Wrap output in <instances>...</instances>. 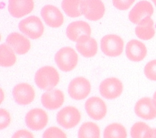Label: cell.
Listing matches in <instances>:
<instances>
[{
    "mask_svg": "<svg viewBox=\"0 0 156 138\" xmlns=\"http://www.w3.org/2000/svg\"><path fill=\"white\" fill-rule=\"evenodd\" d=\"M60 82V75L56 69L51 66H45L38 69L35 75L37 86L43 90H51Z\"/></svg>",
    "mask_w": 156,
    "mask_h": 138,
    "instance_id": "cell-1",
    "label": "cell"
},
{
    "mask_svg": "<svg viewBox=\"0 0 156 138\" xmlns=\"http://www.w3.org/2000/svg\"><path fill=\"white\" fill-rule=\"evenodd\" d=\"M55 61L62 71L68 72L75 69L78 62V55L75 50L69 46L58 51L55 56Z\"/></svg>",
    "mask_w": 156,
    "mask_h": 138,
    "instance_id": "cell-2",
    "label": "cell"
},
{
    "mask_svg": "<svg viewBox=\"0 0 156 138\" xmlns=\"http://www.w3.org/2000/svg\"><path fill=\"white\" fill-rule=\"evenodd\" d=\"M19 29L22 33L32 39L41 38L45 30L40 18L35 15L23 19L19 24Z\"/></svg>",
    "mask_w": 156,
    "mask_h": 138,
    "instance_id": "cell-3",
    "label": "cell"
},
{
    "mask_svg": "<svg viewBox=\"0 0 156 138\" xmlns=\"http://www.w3.org/2000/svg\"><path fill=\"white\" fill-rule=\"evenodd\" d=\"M101 50L109 57L120 56L124 49V42L119 35L110 34L104 36L101 42Z\"/></svg>",
    "mask_w": 156,
    "mask_h": 138,
    "instance_id": "cell-4",
    "label": "cell"
},
{
    "mask_svg": "<svg viewBox=\"0 0 156 138\" xmlns=\"http://www.w3.org/2000/svg\"><path fill=\"white\" fill-rule=\"evenodd\" d=\"M81 115L78 109L73 106H67L60 110L56 115V120L65 129H71L80 123Z\"/></svg>",
    "mask_w": 156,
    "mask_h": 138,
    "instance_id": "cell-5",
    "label": "cell"
},
{
    "mask_svg": "<svg viewBox=\"0 0 156 138\" xmlns=\"http://www.w3.org/2000/svg\"><path fill=\"white\" fill-rule=\"evenodd\" d=\"M82 14L91 21L102 19L105 14V5L101 0H81L80 6Z\"/></svg>",
    "mask_w": 156,
    "mask_h": 138,
    "instance_id": "cell-6",
    "label": "cell"
},
{
    "mask_svg": "<svg viewBox=\"0 0 156 138\" xmlns=\"http://www.w3.org/2000/svg\"><path fill=\"white\" fill-rule=\"evenodd\" d=\"M91 85L84 77L79 76L71 80L68 86V93L74 100L80 101L86 99L90 93Z\"/></svg>",
    "mask_w": 156,
    "mask_h": 138,
    "instance_id": "cell-7",
    "label": "cell"
},
{
    "mask_svg": "<svg viewBox=\"0 0 156 138\" xmlns=\"http://www.w3.org/2000/svg\"><path fill=\"white\" fill-rule=\"evenodd\" d=\"M154 14L152 5L148 1L143 0L136 4L129 13V21L136 25H140Z\"/></svg>",
    "mask_w": 156,
    "mask_h": 138,
    "instance_id": "cell-8",
    "label": "cell"
},
{
    "mask_svg": "<svg viewBox=\"0 0 156 138\" xmlns=\"http://www.w3.org/2000/svg\"><path fill=\"white\" fill-rule=\"evenodd\" d=\"M123 90V85L119 78L111 77L104 80L100 85L99 91L102 97L107 99L119 97Z\"/></svg>",
    "mask_w": 156,
    "mask_h": 138,
    "instance_id": "cell-9",
    "label": "cell"
},
{
    "mask_svg": "<svg viewBox=\"0 0 156 138\" xmlns=\"http://www.w3.org/2000/svg\"><path fill=\"white\" fill-rule=\"evenodd\" d=\"M48 122V115L42 109H33L28 112L26 116L27 126L34 131H39L44 129L47 125Z\"/></svg>",
    "mask_w": 156,
    "mask_h": 138,
    "instance_id": "cell-10",
    "label": "cell"
},
{
    "mask_svg": "<svg viewBox=\"0 0 156 138\" xmlns=\"http://www.w3.org/2000/svg\"><path fill=\"white\" fill-rule=\"evenodd\" d=\"M85 108L88 115L95 120H100L105 116L107 112L105 103L99 97H91L87 100Z\"/></svg>",
    "mask_w": 156,
    "mask_h": 138,
    "instance_id": "cell-11",
    "label": "cell"
},
{
    "mask_svg": "<svg viewBox=\"0 0 156 138\" xmlns=\"http://www.w3.org/2000/svg\"><path fill=\"white\" fill-rule=\"evenodd\" d=\"M12 96L18 104L26 106L34 101L35 93L34 88L30 85L22 83L15 86L12 91Z\"/></svg>",
    "mask_w": 156,
    "mask_h": 138,
    "instance_id": "cell-12",
    "label": "cell"
},
{
    "mask_svg": "<svg viewBox=\"0 0 156 138\" xmlns=\"http://www.w3.org/2000/svg\"><path fill=\"white\" fill-rule=\"evenodd\" d=\"M134 112L144 120H153L156 118V106L151 97H142L136 103Z\"/></svg>",
    "mask_w": 156,
    "mask_h": 138,
    "instance_id": "cell-13",
    "label": "cell"
},
{
    "mask_svg": "<svg viewBox=\"0 0 156 138\" xmlns=\"http://www.w3.org/2000/svg\"><path fill=\"white\" fill-rule=\"evenodd\" d=\"M6 44L17 54L23 55L29 52L31 48L29 39L24 35L14 32L9 35L6 40Z\"/></svg>",
    "mask_w": 156,
    "mask_h": 138,
    "instance_id": "cell-14",
    "label": "cell"
},
{
    "mask_svg": "<svg viewBox=\"0 0 156 138\" xmlns=\"http://www.w3.org/2000/svg\"><path fill=\"white\" fill-rule=\"evenodd\" d=\"M41 15L45 24L52 28L61 27L64 17L60 9L53 5H46L41 10Z\"/></svg>",
    "mask_w": 156,
    "mask_h": 138,
    "instance_id": "cell-15",
    "label": "cell"
},
{
    "mask_svg": "<svg viewBox=\"0 0 156 138\" xmlns=\"http://www.w3.org/2000/svg\"><path fill=\"white\" fill-rule=\"evenodd\" d=\"M65 101L63 93L60 89H53L43 94L41 102L43 106L49 110H56L61 107Z\"/></svg>",
    "mask_w": 156,
    "mask_h": 138,
    "instance_id": "cell-16",
    "label": "cell"
},
{
    "mask_svg": "<svg viewBox=\"0 0 156 138\" xmlns=\"http://www.w3.org/2000/svg\"><path fill=\"white\" fill-rule=\"evenodd\" d=\"M34 8L33 0H9L8 10L16 18H21L30 14Z\"/></svg>",
    "mask_w": 156,
    "mask_h": 138,
    "instance_id": "cell-17",
    "label": "cell"
},
{
    "mask_svg": "<svg viewBox=\"0 0 156 138\" xmlns=\"http://www.w3.org/2000/svg\"><path fill=\"white\" fill-rule=\"evenodd\" d=\"M147 53L145 45L138 39H131L126 46V54L129 60L140 62L146 57Z\"/></svg>",
    "mask_w": 156,
    "mask_h": 138,
    "instance_id": "cell-18",
    "label": "cell"
},
{
    "mask_svg": "<svg viewBox=\"0 0 156 138\" xmlns=\"http://www.w3.org/2000/svg\"><path fill=\"white\" fill-rule=\"evenodd\" d=\"M76 46L78 52L87 58L95 56L98 50V45L95 39L88 35L81 36Z\"/></svg>",
    "mask_w": 156,
    "mask_h": 138,
    "instance_id": "cell-19",
    "label": "cell"
},
{
    "mask_svg": "<svg viewBox=\"0 0 156 138\" xmlns=\"http://www.w3.org/2000/svg\"><path fill=\"white\" fill-rule=\"evenodd\" d=\"M91 35V28L88 23L80 21L71 23L66 29L68 38L74 42H77L81 36Z\"/></svg>",
    "mask_w": 156,
    "mask_h": 138,
    "instance_id": "cell-20",
    "label": "cell"
},
{
    "mask_svg": "<svg viewBox=\"0 0 156 138\" xmlns=\"http://www.w3.org/2000/svg\"><path fill=\"white\" fill-rule=\"evenodd\" d=\"M135 33L140 39L143 40H149L155 33L154 22L151 18H148L141 24L135 28Z\"/></svg>",
    "mask_w": 156,
    "mask_h": 138,
    "instance_id": "cell-21",
    "label": "cell"
},
{
    "mask_svg": "<svg viewBox=\"0 0 156 138\" xmlns=\"http://www.w3.org/2000/svg\"><path fill=\"white\" fill-rule=\"evenodd\" d=\"M15 52L7 45L2 44L0 46V66L4 67H9L16 62Z\"/></svg>",
    "mask_w": 156,
    "mask_h": 138,
    "instance_id": "cell-22",
    "label": "cell"
},
{
    "mask_svg": "<svg viewBox=\"0 0 156 138\" xmlns=\"http://www.w3.org/2000/svg\"><path fill=\"white\" fill-rule=\"evenodd\" d=\"M78 138H101L99 126L91 122L83 123L78 131Z\"/></svg>",
    "mask_w": 156,
    "mask_h": 138,
    "instance_id": "cell-23",
    "label": "cell"
},
{
    "mask_svg": "<svg viewBox=\"0 0 156 138\" xmlns=\"http://www.w3.org/2000/svg\"><path fill=\"white\" fill-rule=\"evenodd\" d=\"M81 4V0H63L62 8L68 16L76 18L83 14L80 8Z\"/></svg>",
    "mask_w": 156,
    "mask_h": 138,
    "instance_id": "cell-24",
    "label": "cell"
},
{
    "mask_svg": "<svg viewBox=\"0 0 156 138\" xmlns=\"http://www.w3.org/2000/svg\"><path fill=\"white\" fill-rule=\"evenodd\" d=\"M104 138H127V131L122 124L113 123L105 128Z\"/></svg>",
    "mask_w": 156,
    "mask_h": 138,
    "instance_id": "cell-25",
    "label": "cell"
},
{
    "mask_svg": "<svg viewBox=\"0 0 156 138\" xmlns=\"http://www.w3.org/2000/svg\"><path fill=\"white\" fill-rule=\"evenodd\" d=\"M152 131V128L146 123L138 122L131 127L130 133L132 138H148Z\"/></svg>",
    "mask_w": 156,
    "mask_h": 138,
    "instance_id": "cell-26",
    "label": "cell"
},
{
    "mask_svg": "<svg viewBox=\"0 0 156 138\" xmlns=\"http://www.w3.org/2000/svg\"><path fill=\"white\" fill-rule=\"evenodd\" d=\"M43 138H67V136L60 128L51 126L45 131L43 134Z\"/></svg>",
    "mask_w": 156,
    "mask_h": 138,
    "instance_id": "cell-27",
    "label": "cell"
},
{
    "mask_svg": "<svg viewBox=\"0 0 156 138\" xmlns=\"http://www.w3.org/2000/svg\"><path fill=\"white\" fill-rule=\"evenodd\" d=\"M144 72L149 80L156 81V59L151 61L145 66Z\"/></svg>",
    "mask_w": 156,
    "mask_h": 138,
    "instance_id": "cell-28",
    "label": "cell"
},
{
    "mask_svg": "<svg viewBox=\"0 0 156 138\" xmlns=\"http://www.w3.org/2000/svg\"><path fill=\"white\" fill-rule=\"evenodd\" d=\"M11 118L9 113L5 109H0V129L6 128L10 124Z\"/></svg>",
    "mask_w": 156,
    "mask_h": 138,
    "instance_id": "cell-29",
    "label": "cell"
},
{
    "mask_svg": "<svg viewBox=\"0 0 156 138\" xmlns=\"http://www.w3.org/2000/svg\"><path fill=\"white\" fill-rule=\"evenodd\" d=\"M113 6L120 11L128 9L136 0H112Z\"/></svg>",
    "mask_w": 156,
    "mask_h": 138,
    "instance_id": "cell-30",
    "label": "cell"
},
{
    "mask_svg": "<svg viewBox=\"0 0 156 138\" xmlns=\"http://www.w3.org/2000/svg\"><path fill=\"white\" fill-rule=\"evenodd\" d=\"M12 138H35L34 134L27 130H20L16 131Z\"/></svg>",
    "mask_w": 156,
    "mask_h": 138,
    "instance_id": "cell-31",
    "label": "cell"
},
{
    "mask_svg": "<svg viewBox=\"0 0 156 138\" xmlns=\"http://www.w3.org/2000/svg\"><path fill=\"white\" fill-rule=\"evenodd\" d=\"M148 138H156V128H152V131Z\"/></svg>",
    "mask_w": 156,
    "mask_h": 138,
    "instance_id": "cell-32",
    "label": "cell"
},
{
    "mask_svg": "<svg viewBox=\"0 0 156 138\" xmlns=\"http://www.w3.org/2000/svg\"><path fill=\"white\" fill-rule=\"evenodd\" d=\"M152 100H153V101H154V103L155 105L156 106V91L154 93V95H153Z\"/></svg>",
    "mask_w": 156,
    "mask_h": 138,
    "instance_id": "cell-33",
    "label": "cell"
},
{
    "mask_svg": "<svg viewBox=\"0 0 156 138\" xmlns=\"http://www.w3.org/2000/svg\"><path fill=\"white\" fill-rule=\"evenodd\" d=\"M152 2L154 3V5H155V6H156V0H152Z\"/></svg>",
    "mask_w": 156,
    "mask_h": 138,
    "instance_id": "cell-34",
    "label": "cell"
}]
</instances>
